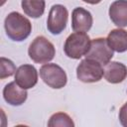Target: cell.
Returning <instances> with one entry per match:
<instances>
[{
	"mask_svg": "<svg viewBox=\"0 0 127 127\" xmlns=\"http://www.w3.org/2000/svg\"><path fill=\"white\" fill-rule=\"evenodd\" d=\"M6 35L14 42L26 40L32 32V24L28 18L19 12H11L4 21Z\"/></svg>",
	"mask_w": 127,
	"mask_h": 127,
	"instance_id": "cell-1",
	"label": "cell"
},
{
	"mask_svg": "<svg viewBox=\"0 0 127 127\" xmlns=\"http://www.w3.org/2000/svg\"><path fill=\"white\" fill-rule=\"evenodd\" d=\"M90 44L91 40L86 33L74 32L66 38L64 45V52L68 58L79 60L86 55L90 48Z\"/></svg>",
	"mask_w": 127,
	"mask_h": 127,
	"instance_id": "cell-2",
	"label": "cell"
},
{
	"mask_svg": "<svg viewBox=\"0 0 127 127\" xmlns=\"http://www.w3.org/2000/svg\"><path fill=\"white\" fill-rule=\"evenodd\" d=\"M28 55L36 64H47L55 58L56 49L46 37L38 36L30 44Z\"/></svg>",
	"mask_w": 127,
	"mask_h": 127,
	"instance_id": "cell-3",
	"label": "cell"
},
{
	"mask_svg": "<svg viewBox=\"0 0 127 127\" xmlns=\"http://www.w3.org/2000/svg\"><path fill=\"white\" fill-rule=\"evenodd\" d=\"M40 76L43 81L54 89L65 86L67 76L65 71L57 64H45L40 68Z\"/></svg>",
	"mask_w": 127,
	"mask_h": 127,
	"instance_id": "cell-4",
	"label": "cell"
},
{
	"mask_svg": "<svg viewBox=\"0 0 127 127\" xmlns=\"http://www.w3.org/2000/svg\"><path fill=\"white\" fill-rule=\"evenodd\" d=\"M103 71L101 64L93 60L84 59L76 67V77L85 83L97 82L102 78Z\"/></svg>",
	"mask_w": 127,
	"mask_h": 127,
	"instance_id": "cell-5",
	"label": "cell"
},
{
	"mask_svg": "<svg viewBox=\"0 0 127 127\" xmlns=\"http://www.w3.org/2000/svg\"><path fill=\"white\" fill-rule=\"evenodd\" d=\"M68 19L67 9L62 4L53 5L47 20V29L53 35H60L66 27Z\"/></svg>",
	"mask_w": 127,
	"mask_h": 127,
	"instance_id": "cell-6",
	"label": "cell"
},
{
	"mask_svg": "<svg viewBox=\"0 0 127 127\" xmlns=\"http://www.w3.org/2000/svg\"><path fill=\"white\" fill-rule=\"evenodd\" d=\"M113 50L109 47L107 40L104 38H96L91 41L90 48L85 55V59L93 60L105 65L113 58Z\"/></svg>",
	"mask_w": 127,
	"mask_h": 127,
	"instance_id": "cell-7",
	"label": "cell"
},
{
	"mask_svg": "<svg viewBox=\"0 0 127 127\" xmlns=\"http://www.w3.org/2000/svg\"><path fill=\"white\" fill-rule=\"evenodd\" d=\"M15 81L22 88L30 89L38 82V70L32 64H22L16 70Z\"/></svg>",
	"mask_w": 127,
	"mask_h": 127,
	"instance_id": "cell-8",
	"label": "cell"
},
{
	"mask_svg": "<svg viewBox=\"0 0 127 127\" xmlns=\"http://www.w3.org/2000/svg\"><path fill=\"white\" fill-rule=\"evenodd\" d=\"M93 23L92 15L82 7H76L71 12V29L73 32L86 33L90 30Z\"/></svg>",
	"mask_w": 127,
	"mask_h": 127,
	"instance_id": "cell-9",
	"label": "cell"
},
{
	"mask_svg": "<svg viewBox=\"0 0 127 127\" xmlns=\"http://www.w3.org/2000/svg\"><path fill=\"white\" fill-rule=\"evenodd\" d=\"M28 97L27 89L22 88L16 81H11L5 85L3 89V98L4 100L13 106L22 105Z\"/></svg>",
	"mask_w": 127,
	"mask_h": 127,
	"instance_id": "cell-10",
	"label": "cell"
},
{
	"mask_svg": "<svg viewBox=\"0 0 127 127\" xmlns=\"http://www.w3.org/2000/svg\"><path fill=\"white\" fill-rule=\"evenodd\" d=\"M103 76L109 83H120L127 77V66L119 62H109L103 69Z\"/></svg>",
	"mask_w": 127,
	"mask_h": 127,
	"instance_id": "cell-11",
	"label": "cell"
},
{
	"mask_svg": "<svg viewBox=\"0 0 127 127\" xmlns=\"http://www.w3.org/2000/svg\"><path fill=\"white\" fill-rule=\"evenodd\" d=\"M109 17L118 28L127 27V0H116L109 7Z\"/></svg>",
	"mask_w": 127,
	"mask_h": 127,
	"instance_id": "cell-12",
	"label": "cell"
},
{
	"mask_svg": "<svg viewBox=\"0 0 127 127\" xmlns=\"http://www.w3.org/2000/svg\"><path fill=\"white\" fill-rule=\"evenodd\" d=\"M109 47L117 53H124L127 51V31L124 29L111 30L106 38Z\"/></svg>",
	"mask_w": 127,
	"mask_h": 127,
	"instance_id": "cell-13",
	"label": "cell"
},
{
	"mask_svg": "<svg viewBox=\"0 0 127 127\" xmlns=\"http://www.w3.org/2000/svg\"><path fill=\"white\" fill-rule=\"evenodd\" d=\"M21 7L24 13L31 18H39L45 12V0H22Z\"/></svg>",
	"mask_w": 127,
	"mask_h": 127,
	"instance_id": "cell-14",
	"label": "cell"
},
{
	"mask_svg": "<svg viewBox=\"0 0 127 127\" xmlns=\"http://www.w3.org/2000/svg\"><path fill=\"white\" fill-rule=\"evenodd\" d=\"M49 127H74V122L71 117L64 112H57L50 117L48 122Z\"/></svg>",
	"mask_w": 127,
	"mask_h": 127,
	"instance_id": "cell-15",
	"label": "cell"
},
{
	"mask_svg": "<svg viewBox=\"0 0 127 127\" xmlns=\"http://www.w3.org/2000/svg\"><path fill=\"white\" fill-rule=\"evenodd\" d=\"M16 70L17 68L11 60L1 57L0 59V78L1 79H4L6 77H9L15 74Z\"/></svg>",
	"mask_w": 127,
	"mask_h": 127,
	"instance_id": "cell-16",
	"label": "cell"
},
{
	"mask_svg": "<svg viewBox=\"0 0 127 127\" xmlns=\"http://www.w3.org/2000/svg\"><path fill=\"white\" fill-rule=\"evenodd\" d=\"M119 121L124 127H127V102H125L119 110Z\"/></svg>",
	"mask_w": 127,
	"mask_h": 127,
	"instance_id": "cell-17",
	"label": "cell"
},
{
	"mask_svg": "<svg viewBox=\"0 0 127 127\" xmlns=\"http://www.w3.org/2000/svg\"><path fill=\"white\" fill-rule=\"evenodd\" d=\"M83 2L87 3V4H91V5H95V4H98L100 3L102 0H82Z\"/></svg>",
	"mask_w": 127,
	"mask_h": 127,
	"instance_id": "cell-18",
	"label": "cell"
}]
</instances>
